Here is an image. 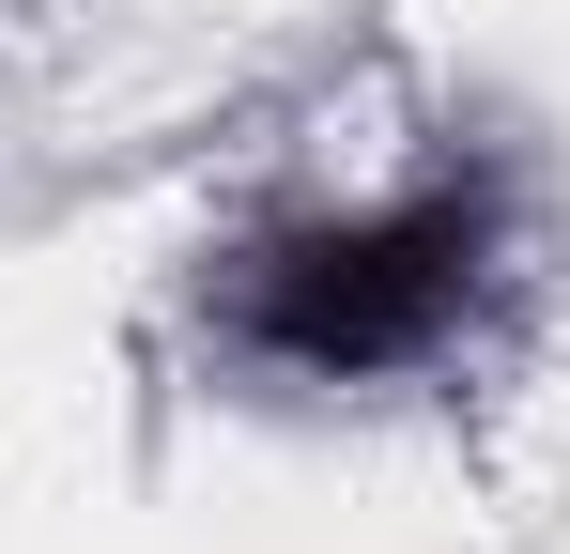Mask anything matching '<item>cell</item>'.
<instances>
[{
  "label": "cell",
  "mask_w": 570,
  "mask_h": 554,
  "mask_svg": "<svg viewBox=\"0 0 570 554\" xmlns=\"http://www.w3.org/2000/svg\"><path fill=\"white\" fill-rule=\"evenodd\" d=\"M478 263H493V185L448 170L416 200H385V216H355V231H278L232 293V324L293 369H401L463 324Z\"/></svg>",
  "instance_id": "obj_1"
}]
</instances>
